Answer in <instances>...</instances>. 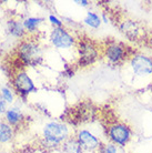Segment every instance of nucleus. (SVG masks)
I'll return each instance as SVG.
<instances>
[{
    "label": "nucleus",
    "mask_w": 152,
    "mask_h": 153,
    "mask_svg": "<svg viewBox=\"0 0 152 153\" xmlns=\"http://www.w3.org/2000/svg\"><path fill=\"white\" fill-rule=\"evenodd\" d=\"M71 138V131L66 123L59 121H50L42 129L43 146L50 149L61 148L68 139Z\"/></svg>",
    "instance_id": "obj_1"
},
{
    "label": "nucleus",
    "mask_w": 152,
    "mask_h": 153,
    "mask_svg": "<svg viewBox=\"0 0 152 153\" xmlns=\"http://www.w3.org/2000/svg\"><path fill=\"white\" fill-rule=\"evenodd\" d=\"M102 57H104L107 61L114 65H119L124 61L129 60L132 54L130 53L129 47L124 43L115 40L104 42V45L101 47Z\"/></svg>",
    "instance_id": "obj_2"
},
{
    "label": "nucleus",
    "mask_w": 152,
    "mask_h": 153,
    "mask_svg": "<svg viewBox=\"0 0 152 153\" xmlns=\"http://www.w3.org/2000/svg\"><path fill=\"white\" fill-rule=\"evenodd\" d=\"M17 53L20 61L25 65H37L42 61L41 47L36 40L22 39L17 48Z\"/></svg>",
    "instance_id": "obj_3"
},
{
    "label": "nucleus",
    "mask_w": 152,
    "mask_h": 153,
    "mask_svg": "<svg viewBox=\"0 0 152 153\" xmlns=\"http://www.w3.org/2000/svg\"><path fill=\"white\" fill-rule=\"evenodd\" d=\"M76 47L78 51V65L80 67H89L102 56L101 48L90 39H77Z\"/></svg>",
    "instance_id": "obj_4"
},
{
    "label": "nucleus",
    "mask_w": 152,
    "mask_h": 153,
    "mask_svg": "<svg viewBox=\"0 0 152 153\" xmlns=\"http://www.w3.org/2000/svg\"><path fill=\"white\" fill-rule=\"evenodd\" d=\"M107 135L111 143L115 144L117 146L124 148L132 139V130L124 122L115 120L108 124Z\"/></svg>",
    "instance_id": "obj_5"
},
{
    "label": "nucleus",
    "mask_w": 152,
    "mask_h": 153,
    "mask_svg": "<svg viewBox=\"0 0 152 153\" xmlns=\"http://www.w3.org/2000/svg\"><path fill=\"white\" fill-rule=\"evenodd\" d=\"M133 74L139 78L152 76V57L142 52H133L129 59Z\"/></svg>",
    "instance_id": "obj_6"
},
{
    "label": "nucleus",
    "mask_w": 152,
    "mask_h": 153,
    "mask_svg": "<svg viewBox=\"0 0 152 153\" xmlns=\"http://www.w3.org/2000/svg\"><path fill=\"white\" fill-rule=\"evenodd\" d=\"M50 42L54 48L60 50L70 49L77 45V39L65 27L52 28L50 32Z\"/></svg>",
    "instance_id": "obj_7"
},
{
    "label": "nucleus",
    "mask_w": 152,
    "mask_h": 153,
    "mask_svg": "<svg viewBox=\"0 0 152 153\" xmlns=\"http://www.w3.org/2000/svg\"><path fill=\"white\" fill-rule=\"evenodd\" d=\"M118 28L121 35L129 41H139L145 37L143 28L137 20L131 18H123L118 21Z\"/></svg>",
    "instance_id": "obj_8"
},
{
    "label": "nucleus",
    "mask_w": 152,
    "mask_h": 153,
    "mask_svg": "<svg viewBox=\"0 0 152 153\" xmlns=\"http://www.w3.org/2000/svg\"><path fill=\"white\" fill-rule=\"evenodd\" d=\"M11 83H12V87H13V90L19 96L23 97V98L29 96L32 92L37 91V88L34 85V80L23 70H18L13 74V76H12L11 79Z\"/></svg>",
    "instance_id": "obj_9"
},
{
    "label": "nucleus",
    "mask_w": 152,
    "mask_h": 153,
    "mask_svg": "<svg viewBox=\"0 0 152 153\" xmlns=\"http://www.w3.org/2000/svg\"><path fill=\"white\" fill-rule=\"evenodd\" d=\"M75 138L79 142L81 148L86 151H91V152L98 151L102 146L100 139L92 133L91 131L86 130V129H80L77 131Z\"/></svg>",
    "instance_id": "obj_10"
},
{
    "label": "nucleus",
    "mask_w": 152,
    "mask_h": 153,
    "mask_svg": "<svg viewBox=\"0 0 152 153\" xmlns=\"http://www.w3.org/2000/svg\"><path fill=\"white\" fill-rule=\"evenodd\" d=\"M25 120V115H23L22 111L19 108L16 107H10L8 108V110L4 113V121L10 124V126L15 129L17 126H21V123Z\"/></svg>",
    "instance_id": "obj_11"
},
{
    "label": "nucleus",
    "mask_w": 152,
    "mask_h": 153,
    "mask_svg": "<svg viewBox=\"0 0 152 153\" xmlns=\"http://www.w3.org/2000/svg\"><path fill=\"white\" fill-rule=\"evenodd\" d=\"M7 30H8V32H9V35L12 36V37H15V38L22 39V38H25L27 35L26 30H25V27H23L22 21L19 19H15V18H11V19L8 20Z\"/></svg>",
    "instance_id": "obj_12"
},
{
    "label": "nucleus",
    "mask_w": 152,
    "mask_h": 153,
    "mask_svg": "<svg viewBox=\"0 0 152 153\" xmlns=\"http://www.w3.org/2000/svg\"><path fill=\"white\" fill-rule=\"evenodd\" d=\"M15 138V129L6 121H0V143H9Z\"/></svg>",
    "instance_id": "obj_13"
},
{
    "label": "nucleus",
    "mask_w": 152,
    "mask_h": 153,
    "mask_svg": "<svg viewBox=\"0 0 152 153\" xmlns=\"http://www.w3.org/2000/svg\"><path fill=\"white\" fill-rule=\"evenodd\" d=\"M43 18H40V17H28L23 20V27H25V30L28 35H34L36 33L39 29V26L43 22Z\"/></svg>",
    "instance_id": "obj_14"
},
{
    "label": "nucleus",
    "mask_w": 152,
    "mask_h": 153,
    "mask_svg": "<svg viewBox=\"0 0 152 153\" xmlns=\"http://www.w3.org/2000/svg\"><path fill=\"white\" fill-rule=\"evenodd\" d=\"M83 23L91 29H99L102 23V19L98 13L93 11H88L83 19Z\"/></svg>",
    "instance_id": "obj_15"
},
{
    "label": "nucleus",
    "mask_w": 152,
    "mask_h": 153,
    "mask_svg": "<svg viewBox=\"0 0 152 153\" xmlns=\"http://www.w3.org/2000/svg\"><path fill=\"white\" fill-rule=\"evenodd\" d=\"M61 149L63 150L66 153H82L83 149L81 148V146L79 144V142L77 141V139L75 137H71L70 139H68L67 141L62 144Z\"/></svg>",
    "instance_id": "obj_16"
},
{
    "label": "nucleus",
    "mask_w": 152,
    "mask_h": 153,
    "mask_svg": "<svg viewBox=\"0 0 152 153\" xmlns=\"http://www.w3.org/2000/svg\"><path fill=\"white\" fill-rule=\"evenodd\" d=\"M0 94L2 96V98L6 100V102L8 104L13 103V101H15V93H13V91L9 87H2V88L0 89Z\"/></svg>",
    "instance_id": "obj_17"
},
{
    "label": "nucleus",
    "mask_w": 152,
    "mask_h": 153,
    "mask_svg": "<svg viewBox=\"0 0 152 153\" xmlns=\"http://www.w3.org/2000/svg\"><path fill=\"white\" fill-rule=\"evenodd\" d=\"M99 152L100 153H118V146L113 144V143H106V144H103L101 146V148L99 149Z\"/></svg>",
    "instance_id": "obj_18"
},
{
    "label": "nucleus",
    "mask_w": 152,
    "mask_h": 153,
    "mask_svg": "<svg viewBox=\"0 0 152 153\" xmlns=\"http://www.w3.org/2000/svg\"><path fill=\"white\" fill-rule=\"evenodd\" d=\"M48 20H49V22L52 25L53 28L63 27V25H65V22H63L62 20L59 19L57 16H54V15H49V17H48Z\"/></svg>",
    "instance_id": "obj_19"
},
{
    "label": "nucleus",
    "mask_w": 152,
    "mask_h": 153,
    "mask_svg": "<svg viewBox=\"0 0 152 153\" xmlns=\"http://www.w3.org/2000/svg\"><path fill=\"white\" fill-rule=\"evenodd\" d=\"M7 110H8V103L6 102V100L2 98V96L0 94V115H4Z\"/></svg>",
    "instance_id": "obj_20"
},
{
    "label": "nucleus",
    "mask_w": 152,
    "mask_h": 153,
    "mask_svg": "<svg viewBox=\"0 0 152 153\" xmlns=\"http://www.w3.org/2000/svg\"><path fill=\"white\" fill-rule=\"evenodd\" d=\"M75 2H76L77 4L81 6V7H88V6H89V4H90L88 0H76Z\"/></svg>",
    "instance_id": "obj_21"
},
{
    "label": "nucleus",
    "mask_w": 152,
    "mask_h": 153,
    "mask_svg": "<svg viewBox=\"0 0 152 153\" xmlns=\"http://www.w3.org/2000/svg\"><path fill=\"white\" fill-rule=\"evenodd\" d=\"M147 45H148L149 48L152 50V33L147 37Z\"/></svg>",
    "instance_id": "obj_22"
},
{
    "label": "nucleus",
    "mask_w": 152,
    "mask_h": 153,
    "mask_svg": "<svg viewBox=\"0 0 152 153\" xmlns=\"http://www.w3.org/2000/svg\"><path fill=\"white\" fill-rule=\"evenodd\" d=\"M101 19H102V21L104 23H108V22H109V18H107V15H106V13H103L102 17H101Z\"/></svg>",
    "instance_id": "obj_23"
}]
</instances>
